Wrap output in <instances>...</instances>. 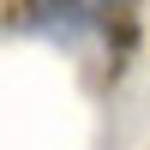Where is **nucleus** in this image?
<instances>
[{
    "label": "nucleus",
    "mask_w": 150,
    "mask_h": 150,
    "mask_svg": "<svg viewBox=\"0 0 150 150\" xmlns=\"http://www.w3.org/2000/svg\"><path fill=\"white\" fill-rule=\"evenodd\" d=\"M12 24L30 36H48V42H78L108 24V0H18Z\"/></svg>",
    "instance_id": "nucleus-1"
}]
</instances>
